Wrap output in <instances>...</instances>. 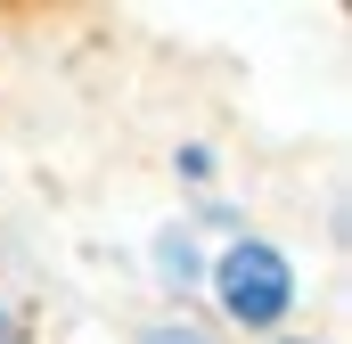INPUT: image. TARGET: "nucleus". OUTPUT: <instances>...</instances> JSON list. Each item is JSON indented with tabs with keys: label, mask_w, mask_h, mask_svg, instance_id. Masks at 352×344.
<instances>
[{
	"label": "nucleus",
	"mask_w": 352,
	"mask_h": 344,
	"mask_svg": "<svg viewBox=\"0 0 352 344\" xmlns=\"http://www.w3.org/2000/svg\"><path fill=\"white\" fill-rule=\"evenodd\" d=\"M221 303L238 312V320H278L287 312V262L270 255V246H230V262H221Z\"/></svg>",
	"instance_id": "nucleus-1"
},
{
	"label": "nucleus",
	"mask_w": 352,
	"mask_h": 344,
	"mask_svg": "<svg viewBox=\"0 0 352 344\" xmlns=\"http://www.w3.org/2000/svg\"><path fill=\"white\" fill-rule=\"evenodd\" d=\"M148 344H197V336H188V328H164V336H148Z\"/></svg>",
	"instance_id": "nucleus-2"
},
{
	"label": "nucleus",
	"mask_w": 352,
	"mask_h": 344,
	"mask_svg": "<svg viewBox=\"0 0 352 344\" xmlns=\"http://www.w3.org/2000/svg\"><path fill=\"white\" fill-rule=\"evenodd\" d=\"M0 344H16V336H8V320H0Z\"/></svg>",
	"instance_id": "nucleus-3"
}]
</instances>
